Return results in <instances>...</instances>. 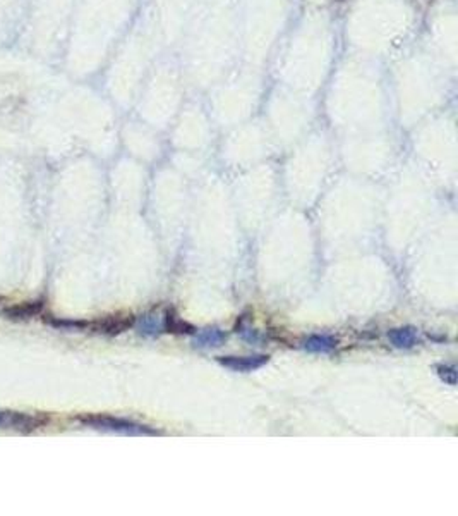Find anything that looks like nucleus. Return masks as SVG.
I'll list each match as a JSON object with an SVG mask.
<instances>
[{"label":"nucleus","instance_id":"nucleus-1","mask_svg":"<svg viewBox=\"0 0 458 516\" xmlns=\"http://www.w3.org/2000/svg\"><path fill=\"white\" fill-rule=\"evenodd\" d=\"M47 423V419L40 415H26L17 412H0V429H14L21 432H31Z\"/></svg>","mask_w":458,"mask_h":516},{"label":"nucleus","instance_id":"nucleus-2","mask_svg":"<svg viewBox=\"0 0 458 516\" xmlns=\"http://www.w3.org/2000/svg\"><path fill=\"white\" fill-rule=\"evenodd\" d=\"M84 423L95 427V429H108V430H119L124 434H155L153 430H149L148 427L136 425V423L126 422V420L120 419H110V416H86L81 419Z\"/></svg>","mask_w":458,"mask_h":516},{"label":"nucleus","instance_id":"nucleus-3","mask_svg":"<svg viewBox=\"0 0 458 516\" xmlns=\"http://www.w3.org/2000/svg\"><path fill=\"white\" fill-rule=\"evenodd\" d=\"M268 358L266 357H249V358H220L225 367L232 368V370H239V372H249L254 370V368H259L263 363H266Z\"/></svg>","mask_w":458,"mask_h":516},{"label":"nucleus","instance_id":"nucleus-4","mask_svg":"<svg viewBox=\"0 0 458 516\" xmlns=\"http://www.w3.org/2000/svg\"><path fill=\"white\" fill-rule=\"evenodd\" d=\"M43 303L42 302H35V303H21V305L13 306V308L6 310V313L10 318H24V317H31L36 315L38 312H42Z\"/></svg>","mask_w":458,"mask_h":516},{"label":"nucleus","instance_id":"nucleus-5","mask_svg":"<svg viewBox=\"0 0 458 516\" xmlns=\"http://www.w3.org/2000/svg\"><path fill=\"white\" fill-rule=\"evenodd\" d=\"M391 339L397 346H412L416 343V334L412 332V329H400V331H395L391 334Z\"/></svg>","mask_w":458,"mask_h":516},{"label":"nucleus","instance_id":"nucleus-6","mask_svg":"<svg viewBox=\"0 0 458 516\" xmlns=\"http://www.w3.org/2000/svg\"><path fill=\"white\" fill-rule=\"evenodd\" d=\"M335 346V341L329 338H313L307 341V347L316 351H328Z\"/></svg>","mask_w":458,"mask_h":516}]
</instances>
